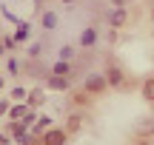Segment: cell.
<instances>
[{
	"label": "cell",
	"mask_w": 154,
	"mask_h": 145,
	"mask_svg": "<svg viewBox=\"0 0 154 145\" xmlns=\"http://www.w3.org/2000/svg\"><path fill=\"white\" fill-rule=\"evenodd\" d=\"M3 14H6V17H9V20H11V23H14V26H17V23H20V17H14V14H11V11H9V9H6V6H3Z\"/></svg>",
	"instance_id": "obj_22"
},
{
	"label": "cell",
	"mask_w": 154,
	"mask_h": 145,
	"mask_svg": "<svg viewBox=\"0 0 154 145\" xmlns=\"http://www.w3.org/2000/svg\"><path fill=\"white\" fill-rule=\"evenodd\" d=\"M151 20H154V11H151Z\"/></svg>",
	"instance_id": "obj_29"
},
{
	"label": "cell",
	"mask_w": 154,
	"mask_h": 145,
	"mask_svg": "<svg viewBox=\"0 0 154 145\" xmlns=\"http://www.w3.org/2000/svg\"><path fill=\"white\" fill-rule=\"evenodd\" d=\"M34 120H37V114H34V111H26V117H23L20 123H23V125L29 128V125H34Z\"/></svg>",
	"instance_id": "obj_18"
},
{
	"label": "cell",
	"mask_w": 154,
	"mask_h": 145,
	"mask_svg": "<svg viewBox=\"0 0 154 145\" xmlns=\"http://www.w3.org/2000/svg\"><path fill=\"white\" fill-rule=\"evenodd\" d=\"M137 145H149V142H146V140H140V142H137Z\"/></svg>",
	"instance_id": "obj_26"
},
{
	"label": "cell",
	"mask_w": 154,
	"mask_h": 145,
	"mask_svg": "<svg viewBox=\"0 0 154 145\" xmlns=\"http://www.w3.org/2000/svg\"><path fill=\"white\" fill-rule=\"evenodd\" d=\"M9 137H11V140H14L17 145H29V142H32V137H29L26 125H23L20 120H14V123H11V128H9Z\"/></svg>",
	"instance_id": "obj_2"
},
{
	"label": "cell",
	"mask_w": 154,
	"mask_h": 145,
	"mask_svg": "<svg viewBox=\"0 0 154 145\" xmlns=\"http://www.w3.org/2000/svg\"><path fill=\"white\" fill-rule=\"evenodd\" d=\"M80 123H83L80 114H72V117H69V128H66V131H77V128H80Z\"/></svg>",
	"instance_id": "obj_17"
},
{
	"label": "cell",
	"mask_w": 154,
	"mask_h": 145,
	"mask_svg": "<svg viewBox=\"0 0 154 145\" xmlns=\"http://www.w3.org/2000/svg\"><path fill=\"white\" fill-rule=\"evenodd\" d=\"M143 97L149 102H154V80H146V83H143Z\"/></svg>",
	"instance_id": "obj_13"
},
{
	"label": "cell",
	"mask_w": 154,
	"mask_h": 145,
	"mask_svg": "<svg viewBox=\"0 0 154 145\" xmlns=\"http://www.w3.org/2000/svg\"><path fill=\"white\" fill-rule=\"evenodd\" d=\"M6 108H9V102H6V100H0V114H3Z\"/></svg>",
	"instance_id": "obj_23"
},
{
	"label": "cell",
	"mask_w": 154,
	"mask_h": 145,
	"mask_svg": "<svg viewBox=\"0 0 154 145\" xmlns=\"http://www.w3.org/2000/svg\"><path fill=\"white\" fill-rule=\"evenodd\" d=\"M106 80H109V85L120 88V85H123V71H120L117 66H109V71H106Z\"/></svg>",
	"instance_id": "obj_5"
},
{
	"label": "cell",
	"mask_w": 154,
	"mask_h": 145,
	"mask_svg": "<svg viewBox=\"0 0 154 145\" xmlns=\"http://www.w3.org/2000/svg\"><path fill=\"white\" fill-rule=\"evenodd\" d=\"M63 3H74V0H63Z\"/></svg>",
	"instance_id": "obj_28"
},
{
	"label": "cell",
	"mask_w": 154,
	"mask_h": 145,
	"mask_svg": "<svg viewBox=\"0 0 154 145\" xmlns=\"http://www.w3.org/2000/svg\"><path fill=\"white\" fill-rule=\"evenodd\" d=\"M126 20H128V14H126V9H123V6H117V9L109 14V26H114V28L126 26Z\"/></svg>",
	"instance_id": "obj_4"
},
{
	"label": "cell",
	"mask_w": 154,
	"mask_h": 145,
	"mask_svg": "<svg viewBox=\"0 0 154 145\" xmlns=\"http://www.w3.org/2000/svg\"><path fill=\"white\" fill-rule=\"evenodd\" d=\"M0 88H3V77H0Z\"/></svg>",
	"instance_id": "obj_27"
},
{
	"label": "cell",
	"mask_w": 154,
	"mask_h": 145,
	"mask_svg": "<svg viewBox=\"0 0 154 145\" xmlns=\"http://www.w3.org/2000/svg\"><path fill=\"white\" fill-rule=\"evenodd\" d=\"M6 68H9L11 74H17V71H20V63H17V57H9V66H6Z\"/></svg>",
	"instance_id": "obj_20"
},
{
	"label": "cell",
	"mask_w": 154,
	"mask_h": 145,
	"mask_svg": "<svg viewBox=\"0 0 154 145\" xmlns=\"http://www.w3.org/2000/svg\"><path fill=\"white\" fill-rule=\"evenodd\" d=\"M49 85H51V88H57V91H66V88H69V80H66V77H54V74H51V77H49Z\"/></svg>",
	"instance_id": "obj_9"
},
{
	"label": "cell",
	"mask_w": 154,
	"mask_h": 145,
	"mask_svg": "<svg viewBox=\"0 0 154 145\" xmlns=\"http://www.w3.org/2000/svg\"><path fill=\"white\" fill-rule=\"evenodd\" d=\"M29 54H32V57H37V54H43V46H40V43H37V46H32V49H29Z\"/></svg>",
	"instance_id": "obj_21"
},
{
	"label": "cell",
	"mask_w": 154,
	"mask_h": 145,
	"mask_svg": "<svg viewBox=\"0 0 154 145\" xmlns=\"http://www.w3.org/2000/svg\"><path fill=\"white\" fill-rule=\"evenodd\" d=\"M72 54H74L72 46H63V49H60V60H72Z\"/></svg>",
	"instance_id": "obj_19"
},
{
	"label": "cell",
	"mask_w": 154,
	"mask_h": 145,
	"mask_svg": "<svg viewBox=\"0 0 154 145\" xmlns=\"http://www.w3.org/2000/svg\"><path fill=\"white\" fill-rule=\"evenodd\" d=\"M111 3H114V6H123V3H126V0H111Z\"/></svg>",
	"instance_id": "obj_24"
},
{
	"label": "cell",
	"mask_w": 154,
	"mask_h": 145,
	"mask_svg": "<svg viewBox=\"0 0 154 145\" xmlns=\"http://www.w3.org/2000/svg\"><path fill=\"white\" fill-rule=\"evenodd\" d=\"M54 26H57V14H54V11H43V28L51 31Z\"/></svg>",
	"instance_id": "obj_10"
},
{
	"label": "cell",
	"mask_w": 154,
	"mask_h": 145,
	"mask_svg": "<svg viewBox=\"0 0 154 145\" xmlns=\"http://www.w3.org/2000/svg\"><path fill=\"white\" fill-rule=\"evenodd\" d=\"M69 71H72V66H69V60H57L54 66H51V74H54V77H66Z\"/></svg>",
	"instance_id": "obj_7"
},
{
	"label": "cell",
	"mask_w": 154,
	"mask_h": 145,
	"mask_svg": "<svg viewBox=\"0 0 154 145\" xmlns=\"http://www.w3.org/2000/svg\"><path fill=\"white\" fill-rule=\"evenodd\" d=\"M29 97V91L23 88V85H14V88H11V100H26Z\"/></svg>",
	"instance_id": "obj_16"
},
{
	"label": "cell",
	"mask_w": 154,
	"mask_h": 145,
	"mask_svg": "<svg viewBox=\"0 0 154 145\" xmlns=\"http://www.w3.org/2000/svg\"><path fill=\"white\" fill-rule=\"evenodd\" d=\"M40 102H43V91L32 88V91H29V105H40Z\"/></svg>",
	"instance_id": "obj_14"
},
{
	"label": "cell",
	"mask_w": 154,
	"mask_h": 145,
	"mask_svg": "<svg viewBox=\"0 0 154 145\" xmlns=\"http://www.w3.org/2000/svg\"><path fill=\"white\" fill-rule=\"evenodd\" d=\"M106 85H109V80L100 77V74H88V77L83 80V91H91V94H100V91H106Z\"/></svg>",
	"instance_id": "obj_1"
},
{
	"label": "cell",
	"mask_w": 154,
	"mask_h": 145,
	"mask_svg": "<svg viewBox=\"0 0 154 145\" xmlns=\"http://www.w3.org/2000/svg\"><path fill=\"white\" fill-rule=\"evenodd\" d=\"M26 111H29V105H11L9 117L11 120H23V117H26Z\"/></svg>",
	"instance_id": "obj_12"
},
{
	"label": "cell",
	"mask_w": 154,
	"mask_h": 145,
	"mask_svg": "<svg viewBox=\"0 0 154 145\" xmlns=\"http://www.w3.org/2000/svg\"><path fill=\"white\" fill-rule=\"evenodd\" d=\"M49 125H51L49 117H40V123H34V134L40 137V131H49Z\"/></svg>",
	"instance_id": "obj_15"
},
{
	"label": "cell",
	"mask_w": 154,
	"mask_h": 145,
	"mask_svg": "<svg viewBox=\"0 0 154 145\" xmlns=\"http://www.w3.org/2000/svg\"><path fill=\"white\" fill-rule=\"evenodd\" d=\"M66 137H69V131H63V128H49L43 134V145H66Z\"/></svg>",
	"instance_id": "obj_3"
},
{
	"label": "cell",
	"mask_w": 154,
	"mask_h": 145,
	"mask_svg": "<svg viewBox=\"0 0 154 145\" xmlns=\"http://www.w3.org/2000/svg\"><path fill=\"white\" fill-rule=\"evenodd\" d=\"M29 37V23H17V31H14V43H17V40H26Z\"/></svg>",
	"instance_id": "obj_11"
},
{
	"label": "cell",
	"mask_w": 154,
	"mask_h": 145,
	"mask_svg": "<svg viewBox=\"0 0 154 145\" xmlns=\"http://www.w3.org/2000/svg\"><path fill=\"white\" fill-rule=\"evenodd\" d=\"M94 43H97V31H94L91 26L83 28V34H80V46H83V49H91Z\"/></svg>",
	"instance_id": "obj_6"
},
{
	"label": "cell",
	"mask_w": 154,
	"mask_h": 145,
	"mask_svg": "<svg viewBox=\"0 0 154 145\" xmlns=\"http://www.w3.org/2000/svg\"><path fill=\"white\" fill-rule=\"evenodd\" d=\"M151 131H154V117H146L143 123L137 125V134H140V137H149Z\"/></svg>",
	"instance_id": "obj_8"
},
{
	"label": "cell",
	"mask_w": 154,
	"mask_h": 145,
	"mask_svg": "<svg viewBox=\"0 0 154 145\" xmlns=\"http://www.w3.org/2000/svg\"><path fill=\"white\" fill-rule=\"evenodd\" d=\"M0 145H6V137H0Z\"/></svg>",
	"instance_id": "obj_25"
}]
</instances>
